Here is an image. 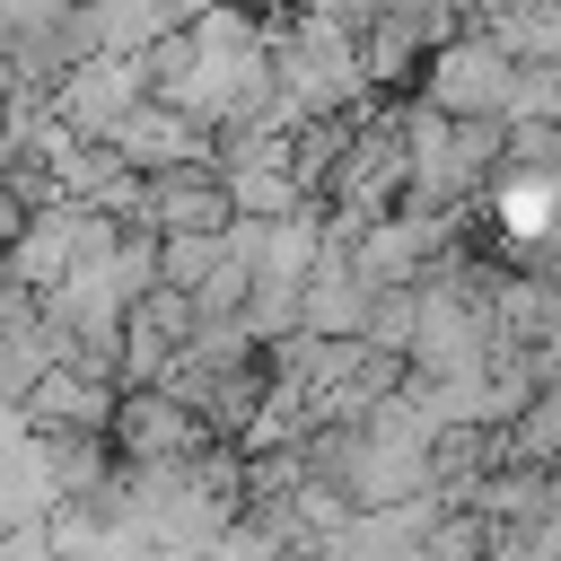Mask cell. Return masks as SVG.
Here are the masks:
<instances>
[]
</instances>
